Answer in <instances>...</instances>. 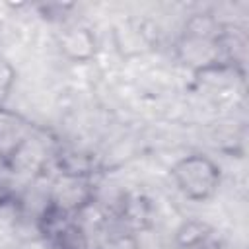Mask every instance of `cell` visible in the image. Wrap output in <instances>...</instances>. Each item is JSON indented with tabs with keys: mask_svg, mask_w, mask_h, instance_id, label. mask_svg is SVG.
I'll use <instances>...</instances> for the list:
<instances>
[{
	"mask_svg": "<svg viewBox=\"0 0 249 249\" xmlns=\"http://www.w3.org/2000/svg\"><path fill=\"white\" fill-rule=\"evenodd\" d=\"M173 181L191 200L210 198L220 185V167L202 154H191L173 165Z\"/></svg>",
	"mask_w": 249,
	"mask_h": 249,
	"instance_id": "obj_1",
	"label": "cell"
}]
</instances>
